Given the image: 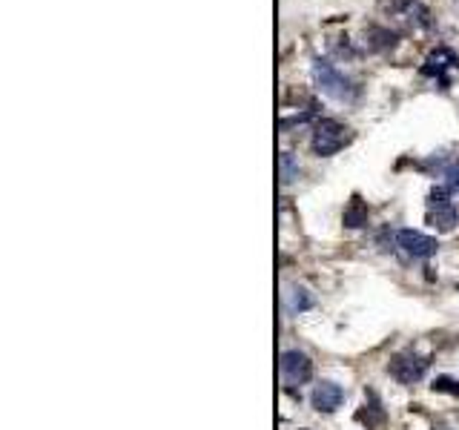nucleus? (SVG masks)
<instances>
[{
  "label": "nucleus",
  "instance_id": "423d86ee",
  "mask_svg": "<svg viewBox=\"0 0 459 430\" xmlns=\"http://www.w3.org/2000/svg\"><path fill=\"white\" fill-rule=\"evenodd\" d=\"M388 370H391V376H393L399 384H413V381H420V379L425 376L428 359L413 356V353H399V356L391 359Z\"/></svg>",
  "mask_w": 459,
  "mask_h": 430
},
{
  "label": "nucleus",
  "instance_id": "4468645a",
  "mask_svg": "<svg viewBox=\"0 0 459 430\" xmlns=\"http://www.w3.org/2000/svg\"><path fill=\"white\" fill-rule=\"evenodd\" d=\"M445 184L451 187V190H459V164H451V166H445Z\"/></svg>",
  "mask_w": 459,
  "mask_h": 430
},
{
  "label": "nucleus",
  "instance_id": "7ed1b4c3",
  "mask_svg": "<svg viewBox=\"0 0 459 430\" xmlns=\"http://www.w3.org/2000/svg\"><path fill=\"white\" fill-rule=\"evenodd\" d=\"M279 373L287 387H302L313 379V362L302 350H284L279 356Z\"/></svg>",
  "mask_w": 459,
  "mask_h": 430
},
{
  "label": "nucleus",
  "instance_id": "0eeeda50",
  "mask_svg": "<svg viewBox=\"0 0 459 430\" xmlns=\"http://www.w3.org/2000/svg\"><path fill=\"white\" fill-rule=\"evenodd\" d=\"M382 9L408 20L410 26H431V12L422 0H382Z\"/></svg>",
  "mask_w": 459,
  "mask_h": 430
},
{
  "label": "nucleus",
  "instance_id": "f03ea898",
  "mask_svg": "<svg viewBox=\"0 0 459 430\" xmlns=\"http://www.w3.org/2000/svg\"><path fill=\"white\" fill-rule=\"evenodd\" d=\"M350 129L348 126H342L339 121H319L316 123V133H313V141H310V147H313V152L316 155H322V158H327V155H336L339 149H345L348 144H350Z\"/></svg>",
  "mask_w": 459,
  "mask_h": 430
},
{
  "label": "nucleus",
  "instance_id": "6e6552de",
  "mask_svg": "<svg viewBox=\"0 0 459 430\" xmlns=\"http://www.w3.org/2000/svg\"><path fill=\"white\" fill-rule=\"evenodd\" d=\"M310 402H313V407L319 413H333V410H339L342 402H345V387L336 384V381H319L313 387Z\"/></svg>",
  "mask_w": 459,
  "mask_h": 430
},
{
  "label": "nucleus",
  "instance_id": "ddd939ff",
  "mask_svg": "<svg viewBox=\"0 0 459 430\" xmlns=\"http://www.w3.org/2000/svg\"><path fill=\"white\" fill-rule=\"evenodd\" d=\"M434 391H436V393H453V396H459V381L442 376V379L434 381Z\"/></svg>",
  "mask_w": 459,
  "mask_h": 430
},
{
  "label": "nucleus",
  "instance_id": "39448f33",
  "mask_svg": "<svg viewBox=\"0 0 459 430\" xmlns=\"http://www.w3.org/2000/svg\"><path fill=\"white\" fill-rule=\"evenodd\" d=\"M393 244L408 255V258H431L436 250H439V244H436V238H431V235H425V233H420V230H396L393 233Z\"/></svg>",
  "mask_w": 459,
  "mask_h": 430
},
{
  "label": "nucleus",
  "instance_id": "f257e3e1",
  "mask_svg": "<svg viewBox=\"0 0 459 430\" xmlns=\"http://www.w3.org/2000/svg\"><path fill=\"white\" fill-rule=\"evenodd\" d=\"M313 80H316L319 90L333 101H353V95H356V86L350 83V78H345L336 66L327 63V61L313 63Z\"/></svg>",
  "mask_w": 459,
  "mask_h": 430
},
{
  "label": "nucleus",
  "instance_id": "9b49d317",
  "mask_svg": "<svg viewBox=\"0 0 459 430\" xmlns=\"http://www.w3.org/2000/svg\"><path fill=\"white\" fill-rule=\"evenodd\" d=\"M445 66H456V58L448 52V49H439L428 58V66H425V75H442Z\"/></svg>",
  "mask_w": 459,
  "mask_h": 430
},
{
  "label": "nucleus",
  "instance_id": "f8f14e48",
  "mask_svg": "<svg viewBox=\"0 0 459 430\" xmlns=\"http://www.w3.org/2000/svg\"><path fill=\"white\" fill-rule=\"evenodd\" d=\"M279 166H281V184H290V181L299 178V164H296V158L290 152H281Z\"/></svg>",
  "mask_w": 459,
  "mask_h": 430
},
{
  "label": "nucleus",
  "instance_id": "9d476101",
  "mask_svg": "<svg viewBox=\"0 0 459 430\" xmlns=\"http://www.w3.org/2000/svg\"><path fill=\"white\" fill-rule=\"evenodd\" d=\"M365 224H367V207H365L359 198H353V204L345 209V227L359 230V227H365Z\"/></svg>",
  "mask_w": 459,
  "mask_h": 430
},
{
  "label": "nucleus",
  "instance_id": "1a4fd4ad",
  "mask_svg": "<svg viewBox=\"0 0 459 430\" xmlns=\"http://www.w3.org/2000/svg\"><path fill=\"white\" fill-rule=\"evenodd\" d=\"M313 307V295L305 287H290L287 290V310L290 313H305Z\"/></svg>",
  "mask_w": 459,
  "mask_h": 430
},
{
  "label": "nucleus",
  "instance_id": "20e7f679",
  "mask_svg": "<svg viewBox=\"0 0 459 430\" xmlns=\"http://www.w3.org/2000/svg\"><path fill=\"white\" fill-rule=\"evenodd\" d=\"M428 221H431L439 233H451V230L459 224V209H456V204L451 201L448 190H442V187L431 190V198H428Z\"/></svg>",
  "mask_w": 459,
  "mask_h": 430
}]
</instances>
